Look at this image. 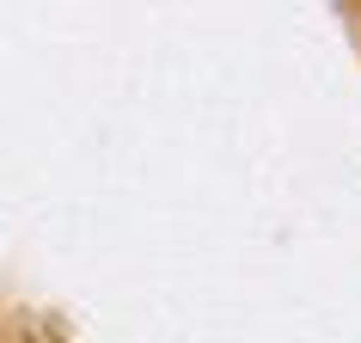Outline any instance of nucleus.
Segmentation results:
<instances>
[]
</instances>
